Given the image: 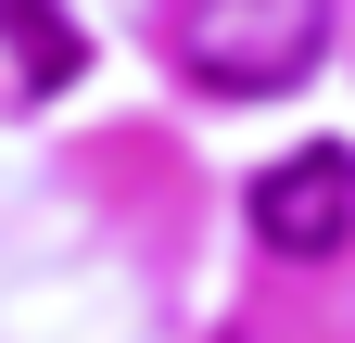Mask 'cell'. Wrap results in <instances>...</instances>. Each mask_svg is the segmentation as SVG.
<instances>
[{"label": "cell", "instance_id": "6da1fadb", "mask_svg": "<svg viewBox=\"0 0 355 343\" xmlns=\"http://www.w3.org/2000/svg\"><path fill=\"white\" fill-rule=\"evenodd\" d=\"M178 76L216 102H279L330 64V0H178Z\"/></svg>", "mask_w": 355, "mask_h": 343}, {"label": "cell", "instance_id": "7a4b0ae2", "mask_svg": "<svg viewBox=\"0 0 355 343\" xmlns=\"http://www.w3.org/2000/svg\"><path fill=\"white\" fill-rule=\"evenodd\" d=\"M254 242L292 254V267L343 254L355 242V153L318 140V153H292V165H266V178H254Z\"/></svg>", "mask_w": 355, "mask_h": 343}]
</instances>
